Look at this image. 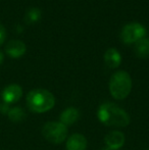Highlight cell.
Wrapping results in <instances>:
<instances>
[{
    "mask_svg": "<svg viewBox=\"0 0 149 150\" xmlns=\"http://www.w3.org/2000/svg\"><path fill=\"white\" fill-rule=\"evenodd\" d=\"M97 117L100 122L107 127L124 128L130 124L129 113L112 102H105L100 105Z\"/></svg>",
    "mask_w": 149,
    "mask_h": 150,
    "instance_id": "6da1fadb",
    "label": "cell"
},
{
    "mask_svg": "<svg viewBox=\"0 0 149 150\" xmlns=\"http://www.w3.org/2000/svg\"><path fill=\"white\" fill-rule=\"evenodd\" d=\"M27 105L33 112L43 113L53 108L55 105V98L48 90L34 89L27 95Z\"/></svg>",
    "mask_w": 149,
    "mask_h": 150,
    "instance_id": "7a4b0ae2",
    "label": "cell"
},
{
    "mask_svg": "<svg viewBox=\"0 0 149 150\" xmlns=\"http://www.w3.org/2000/svg\"><path fill=\"white\" fill-rule=\"evenodd\" d=\"M132 90L131 76L125 71H117L109 80V91L114 99L123 100L129 96Z\"/></svg>",
    "mask_w": 149,
    "mask_h": 150,
    "instance_id": "3957f363",
    "label": "cell"
},
{
    "mask_svg": "<svg viewBox=\"0 0 149 150\" xmlns=\"http://www.w3.org/2000/svg\"><path fill=\"white\" fill-rule=\"evenodd\" d=\"M42 134L48 142L60 144L68 137V127L60 122H48L42 128Z\"/></svg>",
    "mask_w": 149,
    "mask_h": 150,
    "instance_id": "277c9868",
    "label": "cell"
},
{
    "mask_svg": "<svg viewBox=\"0 0 149 150\" xmlns=\"http://www.w3.org/2000/svg\"><path fill=\"white\" fill-rule=\"evenodd\" d=\"M146 29L139 23H130L123 28L121 33V39L124 43L132 44L145 38Z\"/></svg>",
    "mask_w": 149,
    "mask_h": 150,
    "instance_id": "5b68a950",
    "label": "cell"
},
{
    "mask_svg": "<svg viewBox=\"0 0 149 150\" xmlns=\"http://www.w3.org/2000/svg\"><path fill=\"white\" fill-rule=\"evenodd\" d=\"M2 99H3L4 103L6 104H11V103L18 102L23 96V89L20 86L16 85V84H11V85L7 86L4 88L2 91Z\"/></svg>",
    "mask_w": 149,
    "mask_h": 150,
    "instance_id": "8992f818",
    "label": "cell"
},
{
    "mask_svg": "<svg viewBox=\"0 0 149 150\" xmlns=\"http://www.w3.org/2000/svg\"><path fill=\"white\" fill-rule=\"evenodd\" d=\"M125 135L119 131H112L109 132L104 138L107 148L112 150H117L124 146L125 144Z\"/></svg>",
    "mask_w": 149,
    "mask_h": 150,
    "instance_id": "52a82bcc",
    "label": "cell"
},
{
    "mask_svg": "<svg viewBox=\"0 0 149 150\" xmlns=\"http://www.w3.org/2000/svg\"><path fill=\"white\" fill-rule=\"evenodd\" d=\"M26 44L20 40H11L7 43L5 47V51L10 57L18 58L26 53Z\"/></svg>",
    "mask_w": 149,
    "mask_h": 150,
    "instance_id": "ba28073f",
    "label": "cell"
},
{
    "mask_svg": "<svg viewBox=\"0 0 149 150\" xmlns=\"http://www.w3.org/2000/svg\"><path fill=\"white\" fill-rule=\"evenodd\" d=\"M66 150H86L87 139L82 134H73L66 140Z\"/></svg>",
    "mask_w": 149,
    "mask_h": 150,
    "instance_id": "9c48e42d",
    "label": "cell"
},
{
    "mask_svg": "<svg viewBox=\"0 0 149 150\" xmlns=\"http://www.w3.org/2000/svg\"><path fill=\"white\" fill-rule=\"evenodd\" d=\"M80 119V111L77 108L71 106L66 108L61 112L59 117V122L64 124L66 127H70L74 125L78 120Z\"/></svg>",
    "mask_w": 149,
    "mask_h": 150,
    "instance_id": "30bf717a",
    "label": "cell"
},
{
    "mask_svg": "<svg viewBox=\"0 0 149 150\" xmlns=\"http://www.w3.org/2000/svg\"><path fill=\"white\" fill-rule=\"evenodd\" d=\"M104 61L110 69H117L121 62V55L115 48H109L104 53Z\"/></svg>",
    "mask_w": 149,
    "mask_h": 150,
    "instance_id": "8fae6325",
    "label": "cell"
},
{
    "mask_svg": "<svg viewBox=\"0 0 149 150\" xmlns=\"http://www.w3.org/2000/svg\"><path fill=\"white\" fill-rule=\"evenodd\" d=\"M135 53L138 57L145 58L149 56V39L143 38L136 42L135 46Z\"/></svg>",
    "mask_w": 149,
    "mask_h": 150,
    "instance_id": "7c38bea8",
    "label": "cell"
},
{
    "mask_svg": "<svg viewBox=\"0 0 149 150\" xmlns=\"http://www.w3.org/2000/svg\"><path fill=\"white\" fill-rule=\"evenodd\" d=\"M41 18V10L37 7H32L27 11L25 21L28 24H35Z\"/></svg>",
    "mask_w": 149,
    "mask_h": 150,
    "instance_id": "4fadbf2b",
    "label": "cell"
},
{
    "mask_svg": "<svg viewBox=\"0 0 149 150\" xmlns=\"http://www.w3.org/2000/svg\"><path fill=\"white\" fill-rule=\"evenodd\" d=\"M7 113L9 120L14 122H22L25 119V117H26V113H25L24 109L22 107H13V108L9 109V111Z\"/></svg>",
    "mask_w": 149,
    "mask_h": 150,
    "instance_id": "5bb4252c",
    "label": "cell"
},
{
    "mask_svg": "<svg viewBox=\"0 0 149 150\" xmlns=\"http://www.w3.org/2000/svg\"><path fill=\"white\" fill-rule=\"evenodd\" d=\"M5 39H6V30L2 25H0V45L3 44Z\"/></svg>",
    "mask_w": 149,
    "mask_h": 150,
    "instance_id": "9a60e30c",
    "label": "cell"
},
{
    "mask_svg": "<svg viewBox=\"0 0 149 150\" xmlns=\"http://www.w3.org/2000/svg\"><path fill=\"white\" fill-rule=\"evenodd\" d=\"M3 59H4V56H3V53L0 51V64L3 62Z\"/></svg>",
    "mask_w": 149,
    "mask_h": 150,
    "instance_id": "2e32d148",
    "label": "cell"
},
{
    "mask_svg": "<svg viewBox=\"0 0 149 150\" xmlns=\"http://www.w3.org/2000/svg\"><path fill=\"white\" fill-rule=\"evenodd\" d=\"M103 150H112V149H109V148H105V149H103Z\"/></svg>",
    "mask_w": 149,
    "mask_h": 150,
    "instance_id": "e0dca14e",
    "label": "cell"
},
{
    "mask_svg": "<svg viewBox=\"0 0 149 150\" xmlns=\"http://www.w3.org/2000/svg\"><path fill=\"white\" fill-rule=\"evenodd\" d=\"M0 108H1V105H0Z\"/></svg>",
    "mask_w": 149,
    "mask_h": 150,
    "instance_id": "ac0fdd59",
    "label": "cell"
},
{
    "mask_svg": "<svg viewBox=\"0 0 149 150\" xmlns=\"http://www.w3.org/2000/svg\"><path fill=\"white\" fill-rule=\"evenodd\" d=\"M146 150H149V148H148V149H146Z\"/></svg>",
    "mask_w": 149,
    "mask_h": 150,
    "instance_id": "d6986e66",
    "label": "cell"
}]
</instances>
